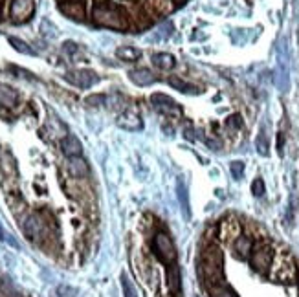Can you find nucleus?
<instances>
[{
    "instance_id": "obj_24",
    "label": "nucleus",
    "mask_w": 299,
    "mask_h": 297,
    "mask_svg": "<svg viewBox=\"0 0 299 297\" xmlns=\"http://www.w3.org/2000/svg\"><path fill=\"white\" fill-rule=\"evenodd\" d=\"M229 171H231V175H233L235 178L241 180L242 175H244V163L242 162H231L229 163Z\"/></svg>"
},
{
    "instance_id": "obj_2",
    "label": "nucleus",
    "mask_w": 299,
    "mask_h": 297,
    "mask_svg": "<svg viewBox=\"0 0 299 297\" xmlns=\"http://www.w3.org/2000/svg\"><path fill=\"white\" fill-rule=\"evenodd\" d=\"M202 271L206 279H209L211 283H219L222 279V253L217 246H211L204 251Z\"/></svg>"
},
{
    "instance_id": "obj_23",
    "label": "nucleus",
    "mask_w": 299,
    "mask_h": 297,
    "mask_svg": "<svg viewBox=\"0 0 299 297\" xmlns=\"http://www.w3.org/2000/svg\"><path fill=\"white\" fill-rule=\"evenodd\" d=\"M121 288H123V297H138L136 290L132 286L131 279L127 275H121Z\"/></svg>"
},
{
    "instance_id": "obj_4",
    "label": "nucleus",
    "mask_w": 299,
    "mask_h": 297,
    "mask_svg": "<svg viewBox=\"0 0 299 297\" xmlns=\"http://www.w3.org/2000/svg\"><path fill=\"white\" fill-rule=\"evenodd\" d=\"M272 259H273V253L268 246H257L255 249H251L250 264L259 273H266L270 270V266H272Z\"/></svg>"
},
{
    "instance_id": "obj_17",
    "label": "nucleus",
    "mask_w": 299,
    "mask_h": 297,
    "mask_svg": "<svg viewBox=\"0 0 299 297\" xmlns=\"http://www.w3.org/2000/svg\"><path fill=\"white\" fill-rule=\"evenodd\" d=\"M153 62L156 66H158L160 70H171V68H175V57L171 55V53H154L153 55Z\"/></svg>"
},
{
    "instance_id": "obj_21",
    "label": "nucleus",
    "mask_w": 299,
    "mask_h": 297,
    "mask_svg": "<svg viewBox=\"0 0 299 297\" xmlns=\"http://www.w3.org/2000/svg\"><path fill=\"white\" fill-rule=\"evenodd\" d=\"M9 44H11L18 53H24V55H35V52H33L24 40L17 39V37H9Z\"/></svg>"
},
{
    "instance_id": "obj_5",
    "label": "nucleus",
    "mask_w": 299,
    "mask_h": 297,
    "mask_svg": "<svg viewBox=\"0 0 299 297\" xmlns=\"http://www.w3.org/2000/svg\"><path fill=\"white\" fill-rule=\"evenodd\" d=\"M153 246H154L156 255H158L163 262H175L176 248H175V244H173L171 237L169 235H165V233H158V235L154 237Z\"/></svg>"
},
{
    "instance_id": "obj_15",
    "label": "nucleus",
    "mask_w": 299,
    "mask_h": 297,
    "mask_svg": "<svg viewBox=\"0 0 299 297\" xmlns=\"http://www.w3.org/2000/svg\"><path fill=\"white\" fill-rule=\"evenodd\" d=\"M235 251H237L239 257H250L251 253V239L246 235H239L235 239Z\"/></svg>"
},
{
    "instance_id": "obj_26",
    "label": "nucleus",
    "mask_w": 299,
    "mask_h": 297,
    "mask_svg": "<svg viewBox=\"0 0 299 297\" xmlns=\"http://www.w3.org/2000/svg\"><path fill=\"white\" fill-rule=\"evenodd\" d=\"M213 297H237V293L233 292V290H229V288H215L213 290Z\"/></svg>"
},
{
    "instance_id": "obj_10",
    "label": "nucleus",
    "mask_w": 299,
    "mask_h": 297,
    "mask_svg": "<svg viewBox=\"0 0 299 297\" xmlns=\"http://www.w3.org/2000/svg\"><path fill=\"white\" fill-rule=\"evenodd\" d=\"M61 148L68 158L81 156V153H83V145H81V141L77 140L74 134H66L65 138H62Z\"/></svg>"
},
{
    "instance_id": "obj_12",
    "label": "nucleus",
    "mask_w": 299,
    "mask_h": 297,
    "mask_svg": "<svg viewBox=\"0 0 299 297\" xmlns=\"http://www.w3.org/2000/svg\"><path fill=\"white\" fill-rule=\"evenodd\" d=\"M18 103V92L15 88L8 87V84H0V105L13 109Z\"/></svg>"
},
{
    "instance_id": "obj_19",
    "label": "nucleus",
    "mask_w": 299,
    "mask_h": 297,
    "mask_svg": "<svg viewBox=\"0 0 299 297\" xmlns=\"http://www.w3.org/2000/svg\"><path fill=\"white\" fill-rule=\"evenodd\" d=\"M169 84H171L175 90H178V92H184V94H198V88L193 87V84L185 83V81H182L180 77H169L167 81Z\"/></svg>"
},
{
    "instance_id": "obj_11",
    "label": "nucleus",
    "mask_w": 299,
    "mask_h": 297,
    "mask_svg": "<svg viewBox=\"0 0 299 297\" xmlns=\"http://www.w3.org/2000/svg\"><path fill=\"white\" fill-rule=\"evenodd\" d=\"M129 77L138 87H149V84H153L156 81V75L151 70H147V68H136V70H132L129 74Z\"/></svg>"
},
{
    "instance_id": "obj_1",
    "label": "nucleus",
    "mask_w": 299,
    "mask_h": 297,
    "mask_svg": "<svg viewBox=\"0 0 299 297\" xmlns=\"http://www.w3.org/2000/svg\"><path fill=\"white\" fill-rule=\"evenodd\" d=\"M92 17L96 24L110 28V30H127L129 26V18L123 9L114 4H106V2H99L94 6Z\"/></svg>"
},
{
    "instance_id": "obj_13",
    "label": "nucleus",
    "mask_w": 299,
    "mask_h": 297,
    "mask_svg": "<svg viewBox=\"0 0 299 297\" xmlns=\"http://www.w3.org/2000/svg\"><path fill=\"white\" fill-rule=\"evenodd\" d=\"M68 171H70V175L74 176V178L81 180L88 175V165L84 160H81L79 156H75L68 160Z\"/></svg>"
},
{
    "instance_id": "obj_16",
    "label": "nucleus",
    "mask_w": 299,
    "mask_h": 297,
    "mask_svg": "<svg viewBox=\"0 0 299 297\" xmlns=\"http://www.w3.org/2000/svg\"><path fill=\"white\" fill-rule=\"evenodd\" d=\"M220 229H222V239H226V241L228 239H237L241 235V226H239L237 220H224Z\"/></svg>"
},
{
    "instance_id": "obj_3",
    "label": "nucleus",
    "mask_w": 299,
    "mask_h": 297,
    "mask_svg": "<svg viewBox=\"0 0 299 297\" xmlns=\"http://www.w3.org/2000/svg\"><path fill=\"white\" fill-rule=\"evenodd\" d=\"M22 231H24L28 241L42 242L48 237V224L44 222L40 215H30L22 224Z\"/></svg>"
},
{
    "instance_id": "obj_30",
    "label": "nucleus",
    "mask_w": 299,
    "mask_h": 297,
    "mask_svg": "<svg viewBox=\"0 0 299 297\" xmlns=\"http://www.w3.org/2000/svg\"><path fill=\"white\" fill-rule=\"evenodd\" d=\"M0 241H9L13 246H17V242L15 241H11L8 235H6V231H4V227H2V224H0Z\"/></svg>"
},
{
    "instance_id": "obj_25",
    "label": "nucleus",
    "mask_w": 299,
    "mask_h": 297,
    "mask_svg": "<svg viewBox=\"0 0 299 297\" xmlns=\"http://www.w3.org/2000/svg\"><path fill=\"white\" fill-rule=\"evenodd\" d=\"M251 193L255 195V197H263L264 195V182L261 178L253 180V184H251Z\"/></svg>"
},
{
    "instance_id": "obj_9",
    "label": "nucleus",
    "mask_w": 299,
    "mask_h": 297,
    "mask_svg": "<svg viewBox=\"0 0 299 297\" xmlns=\"http://www.w3.org/2000/svg\"><path fill=\"white\" fill-rule=\"evenodd\" d=\"M118 125L123 131H140L141 127H143V121H141L140 114L136 112V110H125V112H121L118 116Z\"/></svg>"
},
{
    "instance_id": "obj_6",
    "label": "nucleus",
    "mask_w": 299,
    "mask_h": 297,
    "mask_svg": "<svg viewBox=\"0 0 299 297\" xmlns=\"http://www.w3.org/2000/svg\"><path fill=\"white\" fill-rule=\"evenodd\" d=\"M35 11V0H13L9 8V17L15 22H24Z\"/></svg>"
},
{
    "instance_id": "obj_32",
    "label": "nucleus",
    "mask_w": 299,
    "mask_h": 297,
    "mask_svg": "<svg viewBox=\"0 0 299 297\" xmlns=\"http://www.w3.org/2000/svg\"><path fill=\"white\" fill-rule=\"evenodd\" d=\"M0 2H2V0H0Z\"/></svg>"
},
{
    "instance_id": "obj_18",
    "label": "nucleus",
    "mask_w": 299,
    "mask_h": 297,
    "mask_svg": "<svg viewBox=\"0 0 299 297\" xmlns=\"http://www.w3.org/2000/svg\"><path fill=\"white\" fill-rule=\"evenodd\" d=\"M61 11L72 18H83V15H84L83 4H81L79 0H72V2H68V4H62Z\"/></svg>"
},
{
    "instance_id": "obj_29",
    "label": "nucleus",
    "mask_w": 299,
    "mask_h": 297,
    "mask_svg": "<svg viewBox=\"0 0 299 297\" xmlns=\"http://www.w3.org/2000/svg\"><path fill=\"white\" fill-rule=\"evenodd\" d=\"M226 125H228V127H241V116H231V118H228Z\"/></svg>"
},
{
    "instance_id": "obj_20",
    "label": "nucleus",
    "mask_w": 299,
    "mask_h": 297,
    "mask_svg": "<svg viewBox=\"0 0 299 297\" xmlns=\"http://www.w3.org/2000/svg\"><path fill=\"white\" fill-rule=\"evenodd\" d=\"M178 198H180V205L182 209H184L185 217L189 219V200H187V189H185L184 182L178 180Z\"/></svg>"
},
{
    "instance_id": "obj_27",
    "label": "nucleus",
    "mask_w": 299,
    "mask_h": 297,
    "mask_svg": "<svg viewBox=\"0 0 299 297\" xmlns=\"http://www.w3.org/2000/svg\"><path fill=\"white\" fill-rule=\"evenodd\" d=\"M62 50H65V53H68V55L79 53V46H77L75 43H65L62 44Z\"/></svg>"
},
{
    "instance_id": "obj_8",
    "label": "nucleus",
    "mask_w": 299,
    "mask_h": 297,
    "mask_svg": "<svg viewBox=\"0 0 299 297\" xmlns=\"http://www.w3.org/2000/svg\"><path fill=\"white\" fill-rule=\"evenodd\" d=\"M65 79L68 83H72L74 87H79V88H90L92 84L97 83V75L96 72L92 70H72L65 75Z\"/></svg>"
},
{
    "instance_id": "obj_22",
    "label": "nucleus",
    "mask_w": 299,
    "mask_h": 297,
    "mask_svg": "<svg viewBox=\"0 0 299 297\" xmlns=\"http://www.w3.org/2000/svg\"><path fill=\"white\" fill-rule=\"evenodd\" d=\"M84 103L90 107H101L109 103V96H105V94H94V96H88L84 99Z\"/></svg>"
},
{
    "instance_id": "obj_7",
    "label": "nucleus",
    "mask_w": 299,
    "mask_h": 297,
    "mask_svg": "<svg viewBox=\"0 0 299 297\" xmlns=\"http://www.w3.org/2000/svg\"><path fill=\"white\" fill-rule=\"evenodd\" d=\"M151 101H153L154 109L158 110V112L165 114V116H175V118L182 116L180 105H178L175 99H171L169 96H163V94H154V96L151 97Z\"/></svg>"
},
{
    "instance_id": "obj_31",
    "label": "nucleus",
    "mask_w": 299,
    "mask_h": 297,
    "mask_svg": "<svg viewBox=\"0 0 299 297\" xmlns=\"http://www.w3.org/2000/svg\"><path fill=\"white\" fill-rule=\"evenodd\" d=\"M13 297H22V295H13Z\"/></svg>"
},
{
    "instance_id": "obj_28",
    "label": "nucleus",
    "mask_w": 299,
    "mask_h": 297,
    "mask_svg": "<svg viewBox=\"0 0 299 297\" xmlns=\"http://www.w3.org/2000/svg\"><path fill=\"white\" fill-rule=\"evenodd\" d=\"M257 151H259L261 154H268V141H266L264 136H261L259 140H257Z\"/></svg>"
},
{
    "instance_id": "obj_14",
    "label": "nucleus",
    "mask_w": 299,
    "mask_h": 297,
    "mask_svg": "<svg viewBox=\"0 0 299 297\" xmlns=\"http://www.w3.org/2000/svg\"><path fill=\"white\" fill-rule=\"evenodd\" d=\"M116 57L119 61H127V62H134L141 57V52L134 46H119L116 50Z\"/></svg>"
}]
</instances>
